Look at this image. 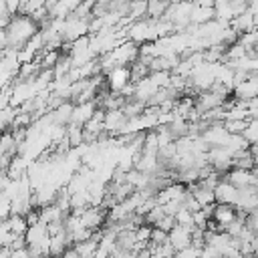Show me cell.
<instances>
[{
	"instance_id": "cell-1",
	"label": "cell",
	"mask_w": 258,
	"mask_h": 258,
	"mask_svg": "<svg viewBox=\"0 0 258 258\" xmlns=\"http://www.w3.org/2000/svg\"><path fill=\"white\" fill-rule=\"evenodd\" d=\"M40 30V26L28 16V14H16L10 16L8 24L4 26V34H6V48L10 50H20L36 32Z\"/></svg>"
},
{
	"instance_id": "cell-2",
	"label": "cell",
	"mask_w": 258,
	"mask_h": 258,
	"mask_svg": "<svg viewBox=\"0 0 258 258\" xmlns=\"http://www.w3.org/2000/svg\"><path fill=\"white\" fill-rule=\"evenodd\" d=\"M125 34L127 40L135 42V44H145V42H153L157 40L155 34V20L153 18H141V20H133L131 24L125 26Z\"/></svg>"
},
{
	"instance_id": "cell-3",
	"label": "cell",
	"mask_w": 258,
	"mask_h": 258,
	"mask_svg": "<svg viewBox=\"0 0 258 258\" xmlns=\"http://www.w3.org/2000/svg\"><path fill=\"white\" fill-rule=\"evenodd\" d=\"M89 34V18H79L75 14L64 16V28H62V42H73L81 36Z\"/></svg>"
},
{
	"instance_id": "cell-4",
	"label": "cell",
	"mask_w": 258,
	"mask_h": 258,
	"mask_svg": "<svg viewBox=\"0 0 258 258\" xmlns=\"http://www.w3.org/2000/svg\"><path fill=\"white\" fill-rule=\"evenodd\" d=\"M232 95H234V99H238V101H248V99H252V97H258V77H256V73H252V75H248L246 79L238 81V83L232 87Z\"/></svg>"
},
{
	"instance_id": "cell-5",
	"label": "cell",
	"mask_w": 258,
	"mask_h": 258,
	"mask_svg": "<svg viewBox=\"0 0 258 258\" xmlns=\"http://www.w3.org/2000/svg\"><path fill=\"white\" fill-rule=\"evenodd\" d=\"M224 177L234 185V187H246V185H256V169H242V167H230Z\"/></svg>"
},
{
	"instance_id": "cell-6",
	"label": "cell",
	"mask_w": 258,
	"mask_h": 258,
	"mask_svg": "<svg viewBox=\"0 0 258 258\" xmlns=\"http://www.w3.org/2000/svg\"><path fill=\"white\" fill-rule=\"evenodd\" d=\"M238 200V187H234L224 175L218 179V183L214 185V202L216 204H228L234 206Z\"/></svg>"
},
{
	"instance_id": "cell-7",
	"label": "cell",
	"mask_w": 258,
	"mask_h": 258,
	"mask_svg": "<svg viewBox=\"0 0 258 258\" xmlns=\"http://www.w3.org/2000/svg\"><path fill=\"white\" fill-rule=\"evenodd\" d=\"M125 121H127V117H125V113L121 109L105 111V115H103V133L113 135V137L119 135V131L123 129Z\"/></svg>"
},
{
	"instance_id": "cell-8",
	"label": "cell",
	"mask_w": 258,
	"mask_h": 258,
	"mask_svg": "<svg viewBox=\"0 0 258 258\" xmlns=\"http://www.w3.org/2000/svg\"><path fill=\"white\" fill-rule=\"evenodd\" d=\"M167 242L173 250H181L185 246L191 244V228L181 226V224H173L171 230L167 232Z\"/></svg>"
},
{
	"instance_id": "cell-9",
	"label": "cell",
	"mask_w": 258,
	"mask_h": 258,
	"mask_svg": "<svg viewBox=\"0 0 258 258\" xmlns=\"http://www.w3.org/2000/svg\"><path fill=\"white\" fill-rule=\"evenodd\" d=\"M238 218V210L234 206H228V204H214L212 208V222L218 224L220 230H224L230 222H234Z\"/></svg>"
},
{
	"instance_id": "cell-10",
	"label": "cell",
	"mask_w": 258,
	"mask_h": 258,
	"mask_svg": "<svg viewBox=\"0 0 258 258\" xmlns=\"http://www.w3.org/2000/svg\"><path fill=\"white\" fill-rule=\"evenodd\" d=\"M228 26L234 30L236 36H240V34H244V32H248V30H254V28H256V12L244 10L242 14L234 16V18L228 22Z\"/></svg>"
},
{
	"instance_id": "cell-11",
	"label": "cell",
	"mask_w": 258,
	"mask_h": 258,
	"mask_svg": "<svg viewBox=\"0 0 258 258\" xmlns=\"http://www.w3.org/2000/svg\"><path fill=\"white\" fill-rule=\"evenodd\" d=\"M258 206V196H256V185H246V187H240L238 189V200L234 204V208L238 212H250V210H256Z\"/></svg>"
},
{
	"instance_id": "cell-12",
	"label": "cell",
	"mask_w": 258,
	"mask_h": 258,
	"mask_svg": "<svg viewBox=\"0 0 258 258\" xmlns=\"http://www.w3.org/2000/svg\"><path fill=\"white\" fill-rule=\"evenodd\" d=\"M105 79H107L109 89L113 93H119L125 85L131 83V79H129V67H115V69L107 71V77Z\"/></svg>"
},
{
	"instance_id": "cell-13",
	"label": "cell",
	"mask_w": 258,
	"mask_h": 258,
	"mask_svg": "<svg viewBox=\"0 0 258 258\" xmlns=\"http://www.w3.org/2000/svg\"><path fill=\"white\" fill-rule=\"evenodd\" d=\"M97 111V103L95 101H83V103H75L73 107V113H71V123L73 125H85L91 115Z\"/></svg>"
},
{
	"instance_id": "cell-14",
	"label": "cell",
	"mask_w": 258,
	"mask_h": 258,
	"mask_svg": "<svg viewBox=\"0 0 258 258\" xmlns=\"http://www.w3.org/2000/svg\"><path fill=\"white\" fill-rule=\"evenodd\" d=\"M169 4H171L169 0H147V18H153V20L161 18Z\"/></svg>"
},
{
	"instance_id": "cell-15",
	"label": "cell",
	"mask_w": 258,
	"mask_h": 258,
	"mask_svg": "<svg viewBox=\"0 0 258 258\" xmlns=\"http://www.w3.org/2000/svg\"><path fill=\"white\" fill-rule=\"evenodd\" d=\"M240 135H242V139H244L246 143H256V141H258V121H256V119H248L244 131H242Z\"/></svg>"
},
{
	"instance_id": "cell-16",
	"label": "cell",
	"mask_w": 258,
	"mask_h": 258,
	"mask_svg": "<svg viewBox=\"0 0 258 258\" xmlns=\"http://www.w3.org/2000/svg\"><path fill=\"white\" fill-rule=\"evenodd\" d=\"M246 123H248V119H224V121H222L224 129H226L228 133H234V135H240V133L244 131Z\"/></svg>"
},
{
	"instance_id": "cell-17",
	"label": "cell",
	"mask_w": 258,
	"mask_h": 258,
	"mask_svg": "<svg viewBox=\"0 0 258 258\" xmlns=\"http://www.w3.org/2000/svg\"><path fill=\"white\" fill-rule=\"evenodd\" d=\"M200 246H196V244H189V246H185V248H181V250H175L173 252V258H200Z\"/></svg>"
}]
</instances>
